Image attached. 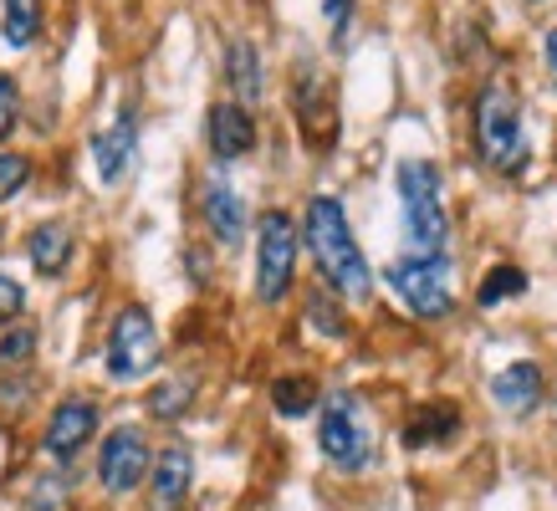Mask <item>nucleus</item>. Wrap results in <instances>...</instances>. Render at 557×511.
Returning a JSON list of instances; mask_svg holds the SVG:
<instances>
[{"instance_id": "19", "label": "nucleus", "mask_w": 557, "mask_h": 511, "mask_svg": "<svg viewBox=\"0 0 557 511\" xmlns=\"http://www.w3.org/2000/svg\"><path fill=\"white\" fill-rule=\"evenodd\" d=\"M36 21H41V0H5V16H0V32H5V47H32L36 41Z\"/></svg>"}, {"instance_id": "27", "label": "nucleus", "mask_w": 557, "mask_h": 511, "mask_svg": "<svg viewBox=\"0 0 557 511\" xmlns=\"http://www.w3.org/2000/svg\"><path fill=\"white\" fill-rule=\"evenodd\" d=\"M322 11H327V26H333V36H343V26H348V11H354V0H327Z\"/></svg>"}, {"instance_id": "12", "label": "nucleus", "mask_w": 557, "mask_h": 511, "mask_svg": "<svg viewBox=\"0 0 557 511\" xmlns=\"http://www.w3.org/2000/svg\"><path fill=\"white\" fill-rule=\"evenodd\" d=\"M134 149H138V123H134V113H119V119H113V128H102V134L92 138V159H98V179H102V185H119L123 174H128Z\"/></svg>"}, {"instance_id": "21", "label": "nucleus", "mask_w": 557, "mask_h": 511, "mask_svg": "<svg viewBox=\"0 0 557 511\" xmlns=\"http://www.w3.org/2000/svg\"><path fill=\"white\" fill-rule=\"evenodd\" d=\"M189 394H195V378H170L149 394V414L153 420H180L189 409Z\"/></svg>"}, {"instance_id": "15", "label": "nucleus", "mask_w": 557, "mask_h": 511, "mask_svg": "<svg viewBox=\"0 0 557 511\" xmlns=\"http://www.w3.org/2000/svg\"><path fill=\"white\" fill-rule=\"evenodd\" d=\"M456 429H460V409L450 404V399H430V404H424L420 414L405 425V445H409V450L445 445V440H456Z\"/></svg>"}, {"instance_id": "7", "label": "nucleus", "mask_w": 557, "mask_h": 511, "mask_svg": "<svg viewBox=\"0 0 557 511\" xmlns=\"http://www.w3.org/2000/svg\"><path fill=\"white\" fill-rule=\"evenodd\" d=\"M384 282L414 317H445L450 312V261L445 256H399L384 272Z\"/></svg>"}, {"instance_id": "5", "label": "nucleus", "mask_w": 557, "mask_h": 511, "mask_svg": "<svg viewBox=\"0 0 557 511\" xmlns=\"http://www.w3.org/2000/svg\"><path fill=\"white\" fill-rule=\"evenodd\" d=\"M297 276V225L287 210H267L256 225V297L261 302H282Z\"/></svg>"}, {"instance_id": "10", "label": "nucleus", "mask_w": 557, "mask_h": 511, "mask_svg": "<svg viewBox=\"0 0 557 511\" xmlns=\"http://www.w3.org/2000/svg\"><path fill=\"white\" fill-rule=\"evenodd\" d=\"M92 429H98V404H92V399H62L47 420V456L72 460L92 440Z\"/></svg>"}, {"instance_id": "28", "label": "nucleus", "mask_w": 557, "mask_h": 511, "mask_svg": "<svg viewBox=\"0 0 557 511\" xmlns=\"http://www.w3.org/2000/svg\"><path fill=\"white\" fill-rule=\"evenodd\" d=\"M542 57H547V72L557 77V26H553L547 36H542Z\"/></svg>"}, {"instance_id": "14", "label": "nucleus", "mask_w": 557, "mask_h": 511, "mask_svg": "<svg viewBox=\"0 0 557 511\" xmlns=\"http://www.w3.org/2000/svg\"><path fill=\"white\" fill-rule=\"evenodd\" d=\"M205 221H210V236L220 246H240L246 240V200L231 185H210L205 189Z\"/></svg>"}, {"instance_id": "23", "label": "nucleus", "mask_w": 557, "mask_h": 511, "mask_svg": "<svg viewBox=\"0 0 557 511\" xmlns=\"http://www.w3.org/2000/svg\"><path fill=\"white\" fill-rule=\"evenodd\" d=\"M307 312H312V317H318V333H327V338H343V333H348V323H343V312L338 307H333V312H327V297H312V302H307Z\"/></svg>"}, {"instance_id": "17", "label": "nucleus", "mask_w": 557, "mask_h": 511, "mask_svg": "<svg viewBox=\"0 0 557 511\" xmlns=\"http://www.w3.org/2000/svg\"><path fill=\"white\" fill-rule=\"evenodd\" d=\"M225 77H231V92L240 98V108L261 98V51H256L246 36H236V41L225 47Z\"/></svg>"}, {"instance_id": "13", "label": "nucleus", "mask_w": 557, "mask_h": 511, "mask_svg": "<svg viewBox=\"0 0 557 511\" xmlns=\"http://www.w3.org/2000/svg\"><path fill=\"white\" fill-rule=\"evenodd\" d=\"M491 399L507 409V414H532V409L542 404V369L527 363V358L507 363L502 374L491 378Z\"/></svg>"}, {"instance_id": "18", "label": "nucleus", "mask_w": 557, "mask_h": 511, "mask_svg": "<svg viewBox=\"0 0 557 511\" xmlns=\"http://www.w3.org/2000/svg\"><path fill=\"white\" fill-rule=\"evenodd\" d=\"M271 404H276V414H287V420H302L322 399H318V384L307 374H297V378H276V384H271Z\"/></svg>"}, {"instance_id": "24", "label": "nucleus", "mask_w": 557, "mask_h": 511, "mask_svg": "<svg viewBox=\"0 0 557 511\" xmlns=\"http://www.w3.org/2000/svg\"><path fill=\"white\" fill-rule=\"evenodd\" d=\"M21 307H26V291H21L16 276H0V323H11Z\"/></svg>"}, {"instance_id": "8", "label": "nucleus", "mask_w": 557, "mask_h": 511, "mask_svg": "<svg viewBox=\"0 0 557 511\" xmlns=\"http://www.w3.org/2000/svg\"><path fill=\"white\" fill-rule=\"evenodd\" d=\"M153 471V456H149V435L138 425H119L108 429V440L98 450V481L108 486L113 496H128L144 486V476Z\"/></svg>"}, {"instance_id": "11", "label": "nucleus", "mask_w": 557, "mask_h": 511, "mask_svg": "<svg viewBox=\"0 0 557 511\" xmlns=\"http://www.w3.org/2000/svg\"><path fill=\"white\" fill-rule=\"evenodd\" d=\"M256 149V119L240 102H215L210 108V153L220 164H236L240 153Z\"/></svg>"}, {"instance_id": "2", "label": "nucleus", "mask_w": 557, "mask_h": 511, "mask_svg": "<svg viewBox=\"0 0 557 511\" xmlns=\"http://www.w3.org/2000/svg\"><path fill=\"white\" fill-rule=\"evenodd\" d=\"M399 204H405V230L414 240V256L450 251V215H445V195H440V170L430 159L399 164Z\"/></svg>"}, {"instance_id": "3", "label": "nucleus", "mask_w": 557, "mask_h": 511, "mask_svg": "<svg viewBox=\"0 0 557 511\" xmlns=\"http://www.w3.org/2000/svg\"><path fill=\"white\" fill-rule=\"evenodd\" d=\"M475 153L491 170L517 174L527 164V134H522V108L507 83H486L475 92Z\"/></svg>"}, {"instance_id": "4", "label": "nucleus", "mask_w": 557, "mask_h": 511, "mask_svg": "<svg viewBox=\"0 0 557 511\" xmlns=\"http://www.w3.org/2000/svg\"><path fill=\"white\" fill-rule=\"evenodd\" d=\"M318 445L338 471H363L373 460V420L358 394L343 389V394H333V399H322Z\"/></svg>"}, {"instance_id": "6", "label": "nucleus", "mask_w": 557, "mask_h": 511, "mask_svg": "<svg viewBox=\"0 0 557 511\" xmlns=\"http://www.w3.org/2000/svg\"><path fill=\"white\" fill-rule=\"evenodd\" d=\"M159 369V327L144 307H123L108 333V378L113 384H138Z\"/></svg>"}, {"instance_id": "20", "label": "nucleus", "mask_w": 557, "mask_h": 511, "mask_svg": "<svg viewBox=\"0 0 557 511\" xmlns=\"http://www.w3.org/2000/svg\"><path fill=\"white\" fill-rule=\"evenodd\" d=\"M522 291H527V272H522V266H491L486 282H481V291H475V302L496 307V302H507V297H522Z\"/></svg>"}, {"instance_id": "1", "label": "nucleus", "mask_w": 557, "mask_h": 511, "mask_svg": "<svg viewBox=\"0 0 557 511\" xmlns=\"http://www.w3.org/2000/svg\"><path fill=\"white\" fill-rule=\"evenodd\" d=\"M302 236H307L312 261H318L322 282H327V291H338L348 302H363L373 291V272H369V261H363V251H358L354 225H348V215H343V204L333 195H312L307 200Z\"/></svg>"}, {"instance_id": "16", "label": "nucleus", "mask_w": 557, "mask_h": 511, "mask_svg": "<svg viewBox=\"0 0 557 511\" xmlns=\"http://www.w3.org/2000/svg\"><path fill=\"white\" fill-rule=\"evenodd\" d=\"M72 251H77V240H72V230L62 221H47L32 230V266L41 276H62L67 272Z\"/></svg>"}, {"instance_id": "26", "label": "nucleus", "mask_w": 557, "mask_h": 511, "mask_svg": "<svg viewBox=\"0 0 557 511\" xmlns=\"http://www.w3.org/2000/svg\"><path fill=\"white\" fill-rule=\"evenodd\" d=\"M32 348H36L32 333H11V338H0V363L11 369V363H21V358H32Z\"/></svg>"}, {"instance_id": "9", "label": "nucleus", "mask_w": 557, "mask_h": 511, "mask_svg": "<svg viewBox=\"0 0 557 511\" xmlns=\"http://www.w3.org/2000/svg\"><path fill=\"white\" fill-rule=\"evenodd\" d=\"M189 486H195V456H189V445H164L149 471V511H180L189 501Z\"/></svg>"}, {"instance_id": "25", "label": "nucleus", "mask_w": 557, "mask_h": 511, "mask_svg": "<svg viewBox=\"0 0 557 511\" xmlns=\"http://www.w3.org/2000/svg\"><path fill=\"white\" fill-rule=\"evenodd\" d=\"M16 108H21V92H16V77L0 72V134L16 123Z\"/></svg>"}, {"instance_id": "22", "label": "nucleus", "mask_w": 557, "mask_h": 511, "mask_svg": "<svg viewBox=\"0 0 557 511\" xmlns=\"http://www.w3.org/2000/svg\"><path fill=\"white\" fill-rule=\"evenodd\" d=\"M26 179H32V159L26 153H0V200H11Z\"/></svg>"}]
</instances>
